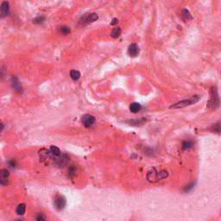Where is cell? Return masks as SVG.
<instances>
[{
    "mask_svg": "<svg viewBox=\"0 0 221 221\" xmlns=\"http://www.w3.org/2000/svg\"><path fill=\"white\" fill-rule=\"evenodd\" d=\"M50 152L53 154V155H54V156H61V154H62V152H61V150H60V149L58 147H56V146H51L50 147Z\"/></svg>",
    "mask_w": 221,
    "mask_h": 221,
    "instance_id": "cell-16",
    "label": "cell"
},
{
    "mask_svg": "<svg viewBox=\"0 0 221 221\" xmlns=\"http://www.w3.org/2000/svg\"><path fill=\"white\" fill-rule=\"evenodd\" d=\"M11 84H12V88L14 89L15 92H16V93H22L23 88H22V86H21L18 79L16 78V77H12V79H11Z\"/></svg>",
    "mask_w": 221,
    "mask_h": 221,
    "instance_id": "cell-9",
    "label": "cell"
},
{
    "mask_svg": "<svg viewBox=\"0 0 221 221\" xmlns=\"http://www.w3.org/2000/svg\"><path fill=\"white\" fill-rule=\"evenodd\" d=\"M81 122L84 124V126L90 127L95 123V118L93 115L86 114L84 115V116H82Z\"/></svg>",
    "mask_w": 221,
    "mask_h": 221,
    "instance_id": "cell-4",
    "label": "cell"
},
{
    "mask_svg": "<svg viewBox=\"0 0 221 221\" xmlns=\"http://www.w3.org/2000/svg\"><path fill=\"white\" fill-rule=\"evenodd\" d=\"M70 28L68 26H66V25H63V26H61L59 28V32L61 34H63V35H68L70 33Z\"/></svg>",
    "mask_w": 221,
    "mask_h": 221,
    "instance_id": "cell-15",
    "label": "cell"
},
{
    "mask_svg": "<svg viewBox=\"0 0 221 221\" xmlns=\"http://www.w3.org/2000/svg\"><path fill=\"white\" fill-rule=\"evenodd\" d=\"M4 125L3 123H0V131H2L3 130H4Z\"/></svg>",
    "mask_w": 221,
    "mask_h": 221,
    "instance_id": "cell-21",
    "label": "cell"
},
{
    "mask_svg": "<svg viewBox=\"0 0 221 221\" xmlns=\"http://www.w3.org/2000/svg\"><path fill=\"white\" fill-rule=\"evenodd\" d=\"M180 18L184 22H188V21L192 20L193 16L188 9H183L180 12Z\"/></svg>",
    "mask_w": 221,
    "mask_h": 221,
    "instance_id": "cell-10",
    "label": "cell"
},
{
    "mask_svg": "<svg viewBox=\"0 0 221 221\" xmlns=\"http://www.w3.org/2000/svg\"><path fill=\"white\" fill-rule=\"evenodd\" d=\"M66 199L63 196H61L59 195L57 196L55 199H54V205L55 206V208L57 210H62L64 209V207L66 206Z\"/></svg>",
    "mask_w": 221,
    "mask_h": 221,
    "instance_id": "cell-5",
    "label": "cell"
},
{
    "mask_svg": "<svg viewBox=\"0 0 221 221\" xmlns=\"http://www.w3.org/2000/svg\"><path fill=\"white\" fill-rule=\"evenodd\" d=\"M219 94L216 90V88H213L211 91V98L208 102V106H213V108H216L219 106Z\"/></svg>",
    "mask_w": 221,
    "mask_h": 221,
    "instance_id": "cell-3",
    "label": "cell"
},
{
    "mask_svg": "<svg viewBox=\"0 0 221 221\" xmlns=\"http://www.w3.org/2000/svg\"><path fill=\"white\" fill-rule=\"evenodd\" d=\"M10 14V4L7 1H4L0 6V17L4 18Z\"/></svg>",
    "mask_w": 221,
    "mask_h": 221,
    "instance_id": "cell-6",
    "label": "cell"
},
{
    "mask_svg": "<svg viewBox=\"0 0 221 221\" xmlns=\"http://www.w3.org/2000/svg\"><path fill=\"white\" fill-rule=\"evenodd\" d=\"M36 219H37V220H45L46 219L45 216H44V215H42V214H41V215H40V216H37Z\"/></svg>",
    "mask_w": 221,
    "mask_h": 221,
    "instance_id": "cell-20",
    "label": "cell"
},
{
    "mask_svg": "<svg viewBox=\"0 0 221 221\" xmlns=\"http://www.w3.org/2000/svg\"><path fill=\"white\" fill-rule=\"evenodd\" d=\"M141 108H142L141 105H140L139 103H137V102L131 103V106H130V110H131V112H133V113H136V112H138V111L141 110Z\"/></svg>",
    "mask_w": 221,
    "mask_h": 221,
    "instance_id": "cell-11",
    "label": "cell"
},
{
    "mask_svg": "<svg viewBox=\"0 0 221 221\" xmlns=\"http://www.w3.org/2000/svg\"><path fill=\"white\" fill-rule=\"evenodd\" d=\"M118 23H119V19H118V18H113L112 21L110 22V25H111V26H114V25L117 24Z\"/></svg>",
    "mask_w": 221,
    "mask_h": 221,
    "instance_id": "cell-19",
    "label": "cell"
},
{
    "mask_svg": "<svg viewBox=\"0 0 221 221\" xmlns=\"http://www.w3.org/2000/svg\"><path fill=\"white\" fill-rule=\"evenodd\" d=\"M16 213H17L18 215H20V216L24 215V214L25 213V212H26V205L24 204V203L19 204V205L17 206V207H16Z\"/></svg>",
    "mask_w": 221,
    "mask_h": 221,
    "instance_id": "cell-13",
    "label": "cell"
},
{
    "mask_svg": "<svg viewBox=\"0 0 221 221\" xmlns=\"http://www.w3.org/2000/svg\"><path fill=\"white\" fill-rule=\"evenodd\" d=\"M44 21H45V16H37V17H36V18H34V19H33V23H34V24H42Z\"/></svg>",
    "mask_w": 221,
    "mask_h": 221,
    "instance_id": "cell-17",
    "label": "cell"
},
{
    "mask_svg": "<svg viewBox=\"0 0 221 221\" xmlns=\"http://www.w3.org/2000/svg\"><path fill=\"white\" fill-rule=\"evenodd\" d=\"M200 99H201V97L199 95H194V96H192L191 98H188V99H184V100H181L180 102L176 103L175 105L171 106L170 108L171 109H179V108L188 106H191L193 104L197 103Z\"/></svg>",
    "mask_w": 221,
    "mask_h": 221,
    "instance_id": "cell-1",
    "label": "cell"
},
{
    "mask_svg": "<svg viewBox=\"0 0 221 221\" xmlns=\"http://www.w3.org/2000/svg\"><path fill=\"white\" fill-rule=\"evenodd\" d=\"M70 77L71 79L74 80V81H77L79 80V79L80 78V73L79 72L78 70H71L70 72Z\"/></svg>",
    "mask_w": 221,
    "mask_h": 221,
    "instance_id": "cell-14",
    "label": "cell"
},
{
    "mask_svg": "<svg viewBox=\"0 0 221 221\" xmlns=\"http://www.w3.org/2000/svg\"><path fill=\"white\" fill-rule=\"evenodd\" d=\"M139 47L136 43H131V45L129 46V48H128V54L131 57H136L139 54Z\"/></svg>",
    "mask_w": 221,
    "mask_h": 221,
    "instance_id": "cell-7",
    "label": "cell"
},
{
    "mask_svg": "<svg viewBox=\"0 0 221 221\" xmlns=\"http://www.w3.org/2000/svg\"><path fill=\"white\" fill-rule=\"evenodd\" d=\"M9 177H10V173L7 169L3 168L0 170V184L7 185L8 184Z\"/></svg>",
    "mask_w": 221,
    "mask_h": 221,
    "instance_id": "cell-8",
    "label": "cell"
},
{
    "mask_svg": "<svg viewBox=\"0 0 221 221\" xmlns=\"http://www.w3.org/2000/svg\"><path fill=\"white\" fill-rule=\"evenodd\" d=\"M121 32H122L121 28L119 27V26H117V27H115L114 29H112V31L110 33V37H112V38H114V39H117V38H119L120 37Z\"/></svg>",
    "mask_w": 221,
    "mask_h": 221,
    "instance_id": "cell-12",
    "label": "cell"
},
{
    "mask_svg": "<svg viewBox=\"0 0 221 221\" xmlns=\"http://www.w3.org/2000/svg\"><path fill=\"white\" fill-rule=\"evenodd\" d=\"M192 146L193 143L191 141H185V142H183V143H182V148H183L184 150H188L190 148H192Z\"/></svg>",
    "mask_w": 221,
    "mask_h": 221,
    "instance_id": "cell-18",
    "label": "cell"
},
{
    "mask_svg": "<svg viewBox=\"0 0 221 221\" xmlns=\"http://www.w3.org/2000/svg\"><path fill=\"white\" fill-rule=\"evenodd\" d=\"M98 19V16L97 13H87V14H85V15L80 18V24H88L94 23L95 21H97Z\"/></svg>",
    "mask_w": 221,
    "mask_h": 221,
    "instance_id": "cell-2",
    "label": "cell"
}]
</instances>
